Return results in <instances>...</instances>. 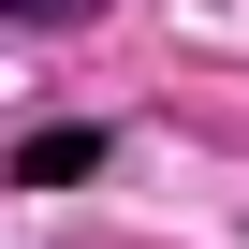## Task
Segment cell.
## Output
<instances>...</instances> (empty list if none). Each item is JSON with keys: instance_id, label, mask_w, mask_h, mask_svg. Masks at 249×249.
<instances>
[{"instance_id": "obj_1", "label": "cell", "mask_w": 249, "mask_h": 249, "mask_svg": "<svg viewBox=\"0 0 249 249\" xmlns=\"http://www.w3.org/2000/svg\"><path fill=\"white\" fill-rule=\"evenodd\" d=\"M103 147H117L103 117H59V132H30V147H15V176H30V191H73V176H103Z\"/></svg>"}, {"instance_id": "obj_2", "label": "cell", "mask_w": 249, "mask_h": 249, "mask_svg": "<svg viewBox=\"0 0 249 249\" xmlns=\"http://www.w3.org/2000/svg\"><path fill=\"white\" fill-rule=\"evenodd\" d=\"M59 15H88V0H0V30H59Z\"/></svg>"}]
</instances>
